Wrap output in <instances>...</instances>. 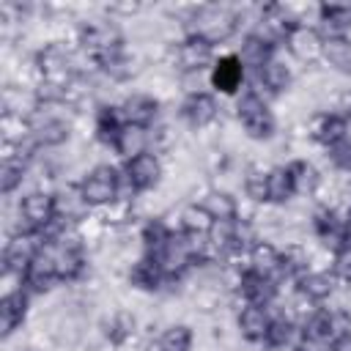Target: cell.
<instances>
[{
	"instance_id": "obj_1",
	"label": "cell",
	"mask_w": 351,
	"mask_h": 351,
	"mask_svg": "<svg viewBox=\"0 0 351 351\" xmlns=\"http://www.w3.org/2000/svg\"><path fill=\"white\" fill-rule=\"evenodd\" d=\"M233 118L241 134L252 143H271L280 134V118L271 110V99L258 93L252 85H244V90L233 99Z\"/></svg>"
},
{
	"instance_id": "obj_2",
	"label": "cell",
	"mask_w": 351,
	"mask_h": 351,
	"mask_svg": "<svg viewBox=\"0 0 351 351\" xmlns=\"http://www.w3.org/2000/svg\"><path fill=\"white\" fill-rule=\"evenodd\" d=\"M186 33L197 36V38L214 44V47L228 44L239 33L233 3H197L195 14L186 25Z\"/></svg>"
},
{
	"instance_id": "obj_3",
	"label": "cell",
	"mask_w": 351,
	"mask_h": 351,
	"mask_svg": "<svg viewBox=\"0 0 351 351\" xmlns=\"http://www.w3.org/2000/svg\"><path fill=\"white\" fill-rule=\"evenodd\" d=\"M296 82V66L293 60L285 55V49L280 47L258 71L250 74V85L263 93L266 99H274V96H285Z\"/></svg>"
},
{
	"instance_id": "obj_4",
	"label": "cell",
	"mask_w": 351,
	"mask_h": 351,
	"mask_svg": "<svg viewBox=\"0 0 351 351\" xmlns=\"http://www.w3.org/2000/svg\"><path fill=\"white\" fill-rule=\"evenodd\" d=\"M88 206L93 211L110 206L118 197V184H121V167L110 165V162H96L90 165L80 178H77Z\"/></svg>"
},
{
	"instance_id": "obj_5",
	"label": "cell",
	"mask_w": 351,
	"mask_h": 351,
	"mask_svg": "<svg viewBox=\"0 0 351 351\" xmlns=\"http://www.w3.org/2000/svg\"><path fill=\"white\" fill-rule=\"evenodd\" d=\"M217 47L197 38V36H186L178 44H170V55L167 63L162 69H170L173 74H184V71H203L211 69L217 60Z\"/></svg>"
},
{
	"instance_id": "obj_6",
	"label": "cell",
	"mask_w": 351,
	"mask_h": 351,
	"mask_svg": "<svg viewBox=\"0 0 351 351\" xmlns=\"http://www.w3.org/2000/svg\"><path fill=\"white\" fill-rule=\"evenodd\" d=\"M36 66H38V74H41V82L47 85H55V88H63L77 77V69H74V49H66L60 44H47L41 49H36Z\"/></svg>"
},
{
	"instance_id": "obj_7",
	"label": "cell",
	"mask_w": 351,
	"mask_h": 351,
	"mask_svg": "<svg viewBox=\"0 0 351 351\" xmlns=\"http://www.w3.org/2000/svg\"><path fill=\"white\" fill-rule=\"evenodd\" d=\"M247 69L241 66V60L236 58L233 49H225L217 55L214 66L208 69V80H211V93L214 96H228V99H236L244 85H247Z\"/></svg>"
},
{
	"instance_id": "obj_8",
	"label": "cell",
	"mask_w": 351,
	"mask_h": 351,
	"mask_svg": "<svg viewBox=\"0 0 351 351\" xmlns=\"http://www.w3.org/2000/svg\"><path fill=\"white\" fill-rule=\"evenodd\" d=\"M178 121H181V126H186L192 132H206V129L222 123V104L214 93L184 96L178 104Z\"/></svg>"
},
{
	"instance_id": "obj_9",
	"label": "cell",
	"mask_w": 351,
	"mask_h": 351,
	"mask_svg": "<svg viewBox=\"0 0 351 351\" xmlns=\"http://www.w3.org/2000/svg\"><path fill=\"white\" fill-rule=\"evenodd\" d=\"M282 49L293 63H299L302 69H310V66L321 63L324 38L318 36V30L313 25H296V27L288 30V36L282 41Z\"/></svg>"
},
{
	"instance_id": "obj_10",
	"label": "cell",
	"mask_w": 351,
	"mask_h": 351,
	"mask_svg": "<svg viewBox=\"0 0 351 351\" xmlns=\"http://www.w3.org/2000/svg\"><path fill=\"white\" fill-rule=\"evenodd\" d=\"M41 236L38 233H14L5 236L3 244V271L14 274V277H25V271L30 269L33 258L41 250Z\"/></svg>"
},
{
	"instance_id": "obj_11",
	"label": "cell",
	"mask_w": 351,
	"mask_h": 351,
	"mask_svg": "<svg viewBox=\"0 0 351 351\" xmlns=\"http://www.w3.org/2000/svg\"><path fill=\"white\" fill-rule=\"evenodd\" d=\"M123 173L132 181V186L137 189V195H148L165 184V159L145 151V154L123 162Z\"/></svg>"
},
{
	"instance_id": "obj_12",
	"label": "cell",
	"mask_w": 351,
	"mask_h": 351,
	"mask_svg": "<svg viewBox=\"0 0 351 351\" xmlns=\"http://www.w3.org/2000/svg\"><path fill=\"white\" fill-rule=\"evenodd\" d=\"M118 104H121L123 121L134 123V126H143V129H151L162 118V107H165L148 90H129V93H123V99Z\"/></svg>"
},
{
	"instance_id": "obj_13",
	"label": "cell",
	"mask_w": 351,
	"mask_h": 351,
	"mask_svg": "<svg viewBox=\"0 0 351 351\" xmlns=\"http://www.w3.org/2000/svg\"><path fill=\"white\" fill-rule=\"evenodd\" d=\"M30 302L33 296L25 288L8 291L0 296V335L3 340H11L16 332H22V326L27 324L30 315Z\"/></svg>"
},
{
	"instance_id": "obj_14",
	"label": "cell",
	"mask_w": 351,
	"mask_h": 351,
	"mask_svg": "<svg viewBox=\"0 0 351 351\" xmlns=\"http://www.w3.org/2000/svg\"><path fill=\"white\" fill-rule=\"evenodd\" d=\"M233 324H236V335L244 340V343H252V346H263L266 340V332L271 326V307H261V304H241L233 315Z\"/></svg>"
},
{
	"instance_id": "obj_15",
	"label": "cell",
	"mask_w": 351,
	"mask_h": 351,
	"mask_svg": "<svg viewBox=\"0 0 351 351\" xmlns=\"http://www.w3.org/2000/svg\"><path fill=\"white\" fill-rule=\"evenodd\" d=\"M52 195H55V217L66 219L69 225H80L85 217L93 214L77 181H60Z\"/></svg>"
},
{
	"instance_id": "obj_16",
	"label": "cell",
	"mask_w": 351,
	"mask_h": 351,
	"mask_svg": "<svg viewBox=\"0 0 351 351\" xmlns=\"http://www.w3.org/2000/svg\"><path fill=\"white\" fill-rule=\"evenodd\" d=\"M337 291H340V282H337V277L329 269H307L296 280V293H302L304 299H310L315 304H324Z\"/></svg>"
},
{
	"instance_id": "obj_17",
	"label": "cell",
	"mask_w": 351,
	"mask_h": 351,
	"mask_svg": "<svg viewBox=\"0 0 351 351\" xmlns=\"http://www.w3.org/2000/svg\"><path fill=\"white\" fill-rule=\"evenodd\" d=\"M236 296H239L244 304L271 307V304H277V302H280V282H277L274 277H263V274L247 271Z\"/></svg>"
},
{
	"instance_id": "obj_18",
	"label": "cell",
	"mask_w": 351,
	"mask_h": 351,
	"mask_svg": "<svg viewBox=\"0 0 351 351\" xmlns=\"http://www.w3.org/2000/svg\"><path fill=\"white\" fill-rule=\"evenodd\" d=\"M282 165H288V173H291L296 197H307L310 200L315 195L318 184H321V167L313 159H307V156H296V159L282 162Z\"/></svg>"
},
{
	"instance_id": "obj_19",
	"label": "cell",
	"mask_w": 351,
	"mask_h": 351,
	"mask_svg": "<svg viewBox=\"0 0 351 351\" xmlns=\"http://www.w3.org/2000/svg\"><path fill=\"white\" fill-rule=\"evenodd\" d=\"M247 269L263 277H280V244L271 239H261L247 252Z\"/></svg>"
},
{
	"instance_id": "obj_20",
	"label": "cell",
	"mask_w": 351,
	"mask_h": 351,
	"mask_svg": "<svg viewBox=\"0 0 351 351\" xmlns=\"http://www.w3.org/2000/svg\"><path fill=\"white\" fill-rule=\"evenodd\" d=\"M233 52H236V58L241 60V66L247 69V74H252V71H258L277 49L269 47L266 41H261V38L252 36V33H241V44L233 47Z\"/></svg>"
},
{
	"instance_id": "obj_21",
	"label": "cell",
	"mask_w": 351,
	"mask_h": 351,
	"mask_svg": "<svg viewBox=\"0 0 351 351\" xmlns=\"http://www.w3.org/2000/svg\"><path fill=\"white\" fill-rule=\"evenodd\" d=\"M145 151H148V129L134 126V123H123V129L115 137L112 154H118L123 162H129V159H134Z\"/></svg>"
},
{
	"instance_id": "obj_22",
	"label": "cell",
	"mask_w": 351,
	"mask_h": 351,
	"mask_svg": "<svg viewBox=\"0 0 351 351\" xmlns=\"http://www.w3.org/2000/svg\"><path fill=\"white\" fill-rule=\"evenodd\" d=\"M200 206L211 214V219H239V197L230 192V189H222V186H211Z\"/></svg>"
},
{
	"instance_id": "obj_23",
	"label": "cell",
	"mask_w": 351,
	"mask_h": 351,
	"mask_svg": "<svg viewBox=\"0 0 351 351\" xmlns=\"http://www.w3.org/2000/svg\"><path fill=\"white\" fill-rule=\"evenodd\" d=\"M321 63L337 77H351V38H329V41H324Z\"/></svg>"
},
{
	"instance_id": "obj_24",
	"label": "cell",
	"mask_w": 351,
	"mask_h": 351,
	"mask_svg": "<svg viewBox=\"0 0 351 351\" xmlns=\"http://www.w3.org/2000/svg\"><path fill=\"white\" fill-rule=\"evenodd\" d=\"M0 107H3V112H14V115H22V118H33V112L38 110V96H36V90L3 85Z\"/></svg>"
},
{
	"instance_id": "obj_25",
	"label": "cell",
	"mask_w": 351,
	"mask_h": 351,
	"mask_svg": "<svg viewBox=\"0 0 351 351\" xmlns=\"http://www.w3.org/2000/svg\"><path fill=\"white\" fill-rule=\"evenodd\" d=\"M30 181V165L11 159V162H0V192L5 200H11L16 192H25L22 186Z\"/></svg>"
},
{
	"instance_id": "obj_26",
	"label": "cell",
	"mask_w": 351,
	"mask_h": 351,
	"mask_svg": "<svg viewBox=\"0 0 351 351\" xmlns=\"http://www.w3.org/2000/svg\"><path fill=\"white\" fill-rule=\"evenodd\" d=\"M211 225H214V219H211V214L200 206V203H184L181 208H178V230L181 233H195V236H206L208 230H211Z\"/></svg>"
},
{
	"instance_id": "obj_27",
	"label": "cell",
	"mask_w": 351,
	"mask_h": 351,
	"mask_svg": "<svg viewBox=\"0 0 351 351\" xmlns=\"http://www.w3.org/2000/svg\"><path fill=\"white\" fill-rule=\"evenodd\" d=\"M293 197H296V192H293L288 165H271L269 167V203L271 206H288Z\"/></svg>"
},
{
	"instance_id": "obj_28",
	"label": "cell",
	"mask_w": 351,
	"mask_h": 351,
	"mask_svg": "<svg viewBox=\"0 0 351 351\" xmlns=\"http://www.w3.org/2000/svg\"><path fill=\"white\" fill-rule=\"evenodd\" d=\"M156 340L162 343L165 351H192V346H195V329L189 324H184V321H173V324H167L159 332Z\"/></svg>"
},
{
	"instance_id": "obj_29",
	"label": "cell",
	"mask_w": 351,
	"mask_h": 351,
	"mask_svg": "<svg viewBox=\"0 0 351 351\" xmlns=\"http://www.w3.org/2000/svg\"><path fill=\"white\" fill-rule=\"evenodd\" d=\"M33 137V123L30 118H22V115H14V112H0V140L3 143H25Z\"/></svg>"
},
{
	"instance_id": "obj_30",
	"label": "cell",
	"mask_w": 351,
	"mask_h": 351,
	"mask_svg": "<svg viewBox=\"0 0 351 351\" xmlns=\"http://www.w3.org/2000/svg\"><path fill=\"white\" fill-rule=\"evenodd\" d=\"M178 93H184V96L211 93L208 69H203V71H184V74H178Z\"/></svg>"
},
{
	"instance_id": "obj_31",
	"label": "cell",
	"mask_w": 351,
	"mask_h": 351,
	"mask_svg": "<svg viewBox=\"0 0 351 351\" xmlns=\"http://www.w3.org/2000/svg\"><path fill=\"white\" fill-rule=\"evenodd\" d=\"M332 274L337 277L340 288H351V247H340L332 255Z\"/></svg>"
},
{
	"instance_id": "obj_32",
	"label": "cell",
	"mask_w": 351,
	"mask_h": 351,
	"mask_svg": "<svg viewBox=\"0 0 351 351\" xmlns=\"http://www.w3.org/2000/svg\"><path fill=\"white\" fill-rule=\"evenodd\" d=\"M335 110H337L340 115H346V118L351 121V88H343V90H340V96H337V104H335Z\"/></svg>"
},
{
	"instance_id": "obj_33",
	"label": "cell",
	"mask_w": 351,
	"mask_h": 351,
	"mask_svg": "<svg viewBox=\"0 0 351 351\" xmlns=\"http://www.w3.org/2000/svg\"><path fill=\"white\" fill-rule=\"evenodd\" d=\"M332 351H351V335L343 337V340H337V343L332 346Z\"/></svg>"
},
{
	"instance_id": "obj_34",
	"label": "cell",
	"mask_w": 351,
	"mask_h": 351,
	"mask_svg": "<svg viewBox=\"0 0 351 351\" xmlns=\"http://www.w3.org/2000/svg\"><path fill=\"white\" fill-rule=\"evenodd\" d=\"M143 351H165V348H162L159 340H145V343H143Z\"/></svg>"
},
{
	"instance_id": "obj_35",
	"label": "cell",
	"mask_w": 351,
	"mask_h": 351,
	"mask_svg": "<svg viewBox=\"0 0 351 351\" xmlns=\"http://www.w3.org/2000/svg\"><path fill=\"white\" fill-rule=\"evenodd\" d=\"M348 140H351V129H348Z\"/></svg>"
}]
</instances>
